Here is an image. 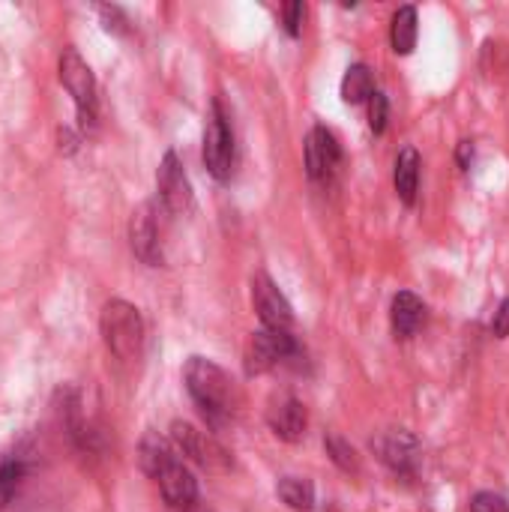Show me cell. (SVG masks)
Segmentation results:
<instances>
[{"instance_id": "1", "label": "cell", "mask_w": 509, "mask_h": 512, "mask_svg": "<svg viewBox=\"0 0 509 512\" xmlns=\"http://www.w3.org/2000/svg\"><path fill=\"white\" fill-rule=\"evenodd\" d=\"M183 378H186V390H189L192 402L198 405L201 417L213 429L225 426L237 408V387H234L231 375L222 366H216L213 360L192 357L183 369Z\"/></svg>"}, {"instance_id": "2", "label": "cell", "mask_w": 509, "mask_h": 512, "mask_svg": "<svg viewBox=\"0 0 509 512\" xmlns=\"http://www.w3.org/2000/svg\"><path fill=\"white\" fill-rule=\"evenodd\" d=\"M99 330H102V339L108 345V351L123 360V363H132L141 357L144 351V321H141V312L126 303V300H108L102 306V315H99Z\"/></svg>"}, {"instance_id": "3", "label": "cell", "mask_w": 509, "mask_h": 512, "mask_svg": "<svg viewBox=\"0 0 509 512\" xmlns=\"http://www.w3.org/2000/svg\"><path fill=\"white\" fill-rule=\"evenodd\" d=\"M60 81L69 90L75 108H78V120L81 126H90L96 120V81L90 66L84 63V57L75 48H63L60 54Z\"/></svg>"}, {"instance_id": "4", "label": "cell", "mask_w": 509, "mask_h": 512, "mask_svg": "<svg viewBox=\"0 0 509 512\" xmlns=\"http://www.w3.org/2000/svg\"><path fill=\"white\" fill-rule=\"evenodd\" d=\"M297 354H300V345L291 336V330H258L246 345V372L264 375L273 366L294 360Z\"/></svg>"}, {"instance_id": "5", "label": "cell", "mask_w": 509, "mask_h": 512, "mask_svg": "<svg viewBox=\"0 0 509 512\" xmlns=\"http://www.w3.org/2000/svg\"><path fill=\"white\" fill-rule=\"evenodd\" d=\"M204 165L216 180H228L231 177V165H234V135L228 126V117L222 111V105H213V117L207 123L204 132Z\"/></svg>"}, {"instance_id": "6", "label": "cell", "mask_w": 509, "mask_h": 512, "mask_svg": "<svg viewBox=\"0 0 509 512\" xmlns=\"http://www.w3.org/2000/svg\"><path fill=\"white\" fill-rule=\"evenodd\" d=\"M252 303H255V312L264 324V330H291L294 324V309L291 303L285 300V294L273 285L270 276L258 273L252 279Z\"/></svg>"}, {"instance_id": "7", "label": "cell", "mask_w": 509, "mask_h": 512, "mask_svg": "<svg viewBox=\"0 0 509 512\" xmlns=\"http://www.w3.org/2000/svg\"><path fill=\"white\" fill-rule=\"evenodd\" d=\"M156 189H159V201L168 213H186L192 207V186L189 177L177 159V153H165L156 171Z\"/></svg>"}, {"instance_id": "8", "label": "cell", "mask_w": 509, "mask_h": 512, "mask_svg": "<svg viewBox=\"0 0 509 512\" xmlns=\"http://www.w3.org/2000/svg\"><path fill=\"white\" fill-rule=\"evenodd\" d=\"M129 243L138 261H144L147 267H159L162 264V243H159V225H156V210L153 204H141L132 213L129 222Z\"/></svg>"}, {"instance_id": "9", "label": "cell", "mask_w": 509, "mask_h": 512, "mask_svg": "<svg viewBox=\"0 0 509 512\" xmlns=\"http://www.w3.org/2000/svg\"><path fill=\"white\" fill-rule=\"evenodd\" d=\"M375 450L381 456V462L402 474V477H411L417 474V465H420V444L414 435H408L405 429H390L384 432L378 441H375Z\"/></svg>"}, {"instance_id": "10", "label": "cell", "mask_w": 509, "mask_h": 512, "mask_svg": "<svg viewBox=\"0 0 509 512\" xmlns=\"http://www.w3.org/2000/svg\"><path fill=\"white\" fill-rule=\"evenodd\" d=\"M342 165V147L336 135L324 126H315L306 138V171L312 180H330Z\"/></svg>"}, {"instance_id": "11", "label": "cell", "mask_w": 509, "mask_h": 512, "mask_svg": "<svg viewBox=\"0 0 509 512\" xmlns=\"http://www.w3.org/2000/svg\"><path fill=\"white\" fill-rule=\"evenodd\" d=\"M171 438H174L177 450L183 456H189L192 462H198L201 468H225L228 465L225 450H219V444L213 438H207L204 432H198L189 423H174L171 426Z\"/></svg>"}, {"instance_id": "12", "label": "cell", "mask_w": 509, "mask_h": 512, "mask_svg": "<svg viewBox=\"0 0 509 512\" xmlns=\"http://www.w3.org/2000/svg\"><path fill=\"white\" fill-rule=\"evenodd\" d=\"M267 423H270V429H273V435H276L279 441L297 444V441H303V435H306L309 417H306L303 402H297L294 396H279V399H273V405L267 408Z\"/></svg>"}, {"instance_id": "13", "label": "cell", "mask_w": 509, "mask_h": 512, "mask_svg": "<svg viewBox=\"0 0 509 512\" xmlns=\"http://www.w3.org/2000/svg\"><path fill=\"white\" fill-rule=\"evenodd\" d=\"M156 483H159V492H162V498H165V504H168L171 510L183 512L195 507V501H198V483H195L192 471H189L180 459H174V462L156 477Z\"/></svg>"}, {"instance_id": "14", "label": "cell", "mask_w": 509, "mask_h": 512, "mask_svg": "<svg viewBox=\"0 0 509 512\" xmlns=\"http://www.w3.org/2000/svg\"><path fill=\"white\" fill-rule=\"evenodd\" d=\"M390 318H393V330H396V336L411 339V336L423 327V321H426V303H423L417 294L402 291V294H396V300H393V312H390Z\"/></svg>"}, {"instance_id": "15", "label": "cell", "mask_w": 509, "mask_h": 512, "mask_svg": "<svg viewBox=\"0 0 509 512\" xmlns=\"http://www.w3.org/2000/svg\"><path fill=\"white\" fill-rule=\"evenodd\" d=\"M393 183L399 198L411 207L417 201V186H420V153L414 147H405L396 159V171H393Z\"/></svg>"}, {"instance_id": "16", "label": "cell", "mask_w": 509, "mask_h": 512, "mask_svg": "<svg viewBox=\"0 0 509 512\" xmlns=\"http://www.w3.org/2000/svg\"><path fill=\"white\" fill-rule=\"evenodd\" d=\"M177 459V450L159 435V432H147L141 441V468L156 480L171 462Z\"/></svg>"}, {"instance_id": "17", "label": "cell", "mask_w": 509, "mask_h": 512, "mask_svg": "<svg viewBox=\"0 0 509 512\" xmlns=\"http://www.w3.org/2000/svg\"><path fill=\"white\" fill-rule=\"evenodd\" d=\"M390 42L396 54H411L417 45V9L414 6H402L393 15V27H390Z\"/></svg>"}, {"instance_id": "18", "label": "cell", "mask_w": 509, "mask_h": 512, "mask_svg": "<svg viewBox=\"0 0 509 512\" xmlns=\"http://www.w3.org/2000/svg\"><path fill=\"white\" fill-rule=\"evenodd\" d=\"M372 93H375L372 69L363 66V63H354V66L345 72V78H342V99H345L348 105H360V102L372 99Z\"/></svg>"}, {"instance_id": "19", "label": "cell", "mask_w": 509, "mask_h": 512, "mask_svg": "<svg viewBox=\"0 0 509 512\" xmlns=\"http://www.w3.org/2000/svg\"><path fill=\"white\" fill-rule=\"evenodd\" d=\"M276 492H279L282 504H288L291 510L309 512L315 507V486L306 477H285Z\"/></svg>"}, {"instance_id": "20", "label": "cell", "mask_w": 509, "mask_h": 512, "mask_svg": "<svg viewBox=\"0 0 509 512\" xmlns=\"http://www.w3.org/2000/svg\"><path fill=\"white\" fill-rule=\"evenodd\" d=\"M324 444H327V453H330V459L345 471V474H357L360 471V459H357V450L345 441V438H339V435H327L324 438Z\"/></svg>"}, {"instance_id": "21", "label": "cell", "mask_w": 509, "mask_h": 512, "mask_svg": "<svg viewBox=\"0 0 509 512\" xmlns=\"http://www.w3.org/2000/svg\"><path fill=\"white\" fill-rule=\"evenodd\" d=\"M21 477H24L21 462H3L0 465V510L15 498V492L21 486Z\"/></svg>"}, {"instance_id": "22", "label": "cell", "mask_w": 509, "mask_h": 512, "mask_svg": "<svg viewBox=\"0 0 509 512\" xmlns=\"http://www.w3.org/2000/svg\"><path fill=\"white\" fill-rule=\"evenodd\" d=\"M387 114H390V102H387L384 93L375 90L372 99H369V126H372L375 135H381L387 129Z\"/></svg>"}, {"instance_id": "23", "label": "cell", "mask_w": 509, "mask_h": 512, "mask_svg": "<svg viewBox=\"0 0 509 512\" xmlns=\"http://www.w3.org/2000/svg\"><path fill=\"white\" fill-rule=\"evenodd\" d=\"M282 21H285V30H288L291 36H300L303 21H306V6H303L300 0L285 3V6H282Z\"/></svg>"}, {"instance_id": "24", "label": "cell", "mask_w": 509, "mask_h": 512, "mask_svg": "<svg viewBox=\"0 0 509 512\" xmlns=\"http://www.w3.org/2000/svg\"><path fill=\"white\" fill-rule=\"evenodd\" d=\"M471 512H509V501L495 492H480L471 501Z\"/></svg>"}, {"instance_id": "25", "label": "cell", "mask_w": 509, "mask_h": 512, "mask_svg": "<svg viewBox=\"0 0 509 512\" xmlns=\"http://www.w3.org/2000/svg\"><path fill=\"white\" fill-rule=\"evenodd\" d=\"M99 15H102V21H105V30H111V33H123V30H126V18L120 15L117 6H102Z\"/></svg>"}, {"instance_id": "26", "label": "cell", "mask_w": 509, "mask_h": 512, "mask_svg": "<svg viewBox=\"0 0 509 512\" xmlns=\"http://www.w3.org/2000/svg\"><path fill=\"white\" fill-rule=\"evenodd\" d=\"M492 333L498 339H507L509 336V297L501 303V309L495 312V321H492Z\"/></svg>"}, {"instance_id": "27", "label": "cell", "mask_w": 509, "mask_h": 512, "mask_svg": "<svg viewBox=\"0 0 509 512\" xmlns=\"http://www.w3.org/2000/svg\"><path fill=\"white\" fill-rule=\"evenodd\" d=\"M456 156H459V165H462V168H471V159H474V144H471V141H462Z\"/></svg>"}]
</instances>
